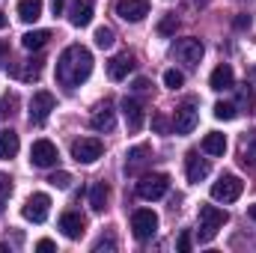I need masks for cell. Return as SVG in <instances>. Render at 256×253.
I'll return each mask as SVG.
<instances>
[{"label": "cell", "instance_id": "cell-1", "mask_svg": "<svg viewBox=\"0 0 256 253\" xmlns=\"http://www.w3.org/2000/svg\"><path fill=\"white\" fill-rule=\"evenodd\" d=\"M90 74H92V54H90V48L68 45L63 54H60V60H57V80L63 86H68V90H74Z\"/></svg>", "mask_w": 256, "mask_h": 253}, {"label": "cell", "instance_id": "cell-2", "mask_svg": "<svg viewBox=\"0 0 256 253\" xmlns=\"http://www.w3.org/2000/svg\"><path fill=\"white\" fill-rule=\"evenodd\" d=\"M230 220V214L218 206H200V242H212L218 236V230Z\"/></svg>", "mask_w": 256, "mask_h": 253}, {"label": "cell", "instance_id": "cell-3", "mask_svg": "<svg viewBox=\"0 0 256 253\" xmlns=\"http://www.w3.org/2000/svg\"><path fill=\"white\" fill-rule=\"evenodd\" d=\"M242 190H244V182H242L236 173H224V176L212 185V200H218V202H236V200L242 196Z\"/></svg>", "mask_w": 256, "mask_h": 253}, {"label": "cell", "instance_id": "cell-4", "mask_svg": "<svg viewBox=\"0 0 256 253\" xmlns=\"http://www.w3.org/2000/svg\"><path fill=\"white\" fill-rule=\"evenodd\" d=\"M102 152H104V143L98 137H80V140L72 143V158L78 164H92V161L102 158Z\"/></svg>", "mask_w": 256, "mask_h": 253}, {"label": "cell", "instance_id": "cell-5", "mask_svg": "<svg viewBox=\"0 0 256 253\" xmlns=\"http://www.w3.org/2000/svg\"><path fill=\"white\" fill-rule=\"evenodd\" d=\"M170 188V176L167 173H152V176H143L137 182V196L140 200H161Z\"/></svg>", "mask_w": 256, "mask_h": 253}, {"label": "cell", "instance_id": "cell-6", "mask_svg": "<svg viewBox=\"0 0 256 253\" xmlns=\"http://www.w3.org/2000/svg\"><path fill=\"white\" fill-rule=\"evenodd\" d=\"M131 230H134V238H140V242L152 238L155 230H158V214L152 208H137L131 214Z\"/></svg>", "mask_w": 256, "mask_h": 253}, {"label": "cell", "instance_id": "cell-7", "mask_svg": "<svg viewBox=\"0 0 256 253\" xmlns=\"http://www.w3.org/2000/svg\"><path fill=\"white\" fill-rule=\"evenodd\" d=\"M173 54H176L179 63H185L188 68H194V66H200V60H202V42L194 39V36H188V39H176Z\"/></svg>", "mask_w": 256, "mask_h": 253}, {"label": "cell", "instance_id": "cell-8", "mask_svg": "<svg viewBox=\"0 0 256 253\" xmlns=\"http://www.w3.org/2000/svg\"><path fill=\"white\" fill-rule=\"evenodd\" d=\"M54 108H57V98H54L48 90L33 92V98H30V122L42 126V122L51 116V110H54Z\"/></svg>", "mask_w": 256, "mask_h": 253}, {"label": "cell", "instance_id": "cell-9", "mask_svg": "<svg viewBox=\"0 0 256 253\" xmlns=\"http://www.w3.org/2000/svg\"><path fill=\"white\" fill-rule=\"evenodd\" d=\"M57 158H60V152H57V146L51 143V140H36L33 146H30V164L33 167H54L57 164Z\"/></svg>", "mask_w": 256, "mask_h": 253}, {"label": "cell", "instance_id": "cell-10", "mask_svg": "<svg viewBox=\"0 0 256 253\" xmlns=\"http://www.w3.org/2000/svg\"><path fill=\"white\" fill-rule=\"evenodd\" d=\"M48 212H51V196H48V194H33V196H27V202L21 206V214H24L27 220H33V224H42V220L48 218Z\"/></svg>", "mask_w": 256, "mask_h": 253}, {"label": "cell", "instance_id": "cell-11", "mask_svg": "<svg viewBox=\"0 0 256 253\" xmlns=\"http://www.w3.org/2000/svg\"><path fill=\"white\" fill-rule=\"evenodd\" d=\"M114 9H116V15H120L122 21L137 24V21H143V18L149 15V0H116Z\"/></svg>", "mask_w": 256, "mask_h": 253}, {"label": "cell", "instance_id": "cell-12", "mask_svg": "<svg viewBox=\"0 0 256 253\" xmlns=\"http://www.w3.org/2000/svg\"><path fill=\"white\" fill-rule=\"evenodd\" d=\"M196 108H194V102H185L182 108H176V116H173V131L176 134H191L194 128H196Z\"/></svg>", "mask_w": 256, "mask_h": 253}, {"label": "cell", "instance_id": "cell-13", "mask_svg": "<svg viewBox=\"0 0 256 253\" xmlns=\"http://www.w3.org/2000/svg\"><path fill=\"white\" fill-rule=\"evenodd\" d=\"M134 66H137L134 54H131V51H122V54H116V57L108 63V74H110L114 80H126L128 74L134 72Z\"/></svg>", "mask_w": 256, "mask_h": 253}, {"label": "cell", "instance_id": "cell-14", "mask_svg": "<svg viewBox=\"0 0 256 253\" xmlns=\"http://www.w3.org/2000/svg\"><path fill=\"white\" fill-rule=\"evenodd\" d=\"M60 230H63L66 238H80L84 236V230H86V220H84V214L80 212H63L60 214Z\"/></svg>", "mask_w": 256, "mask_h": 253}, {"label": "cell", "instance_id": "cell-15", "mask_svg": "<svg viewBox=\"0 0 256 253\" xmlns=\"http://www.w3.org/2000/svg\"><path fill=\"white\" fill-rule=\"evenodd\" d=\"M185 167H188V182H191V185H200V182L212 173V164H208L206 158H200L196 152H188Z\"/></svg>", "mask_w": 256, "mask_h": 253}, {"label": "cell", "instance_id": "cell-16", "mask_svg": "<svg viewBox=\"0 0 256 253\" xmlns=\"http://www.w3.org/2000/svg\"><path fill=\"white\" fill-rule=\"evenodd\" d=\"M208 86H212V90H218V92L232 90V86H236V72H232V66H230V63L218 66V68L212 72V78H208Z\"/></svg>", "mask_w": 256, "mask_h": 253}, {"label": "cell", "instance_id": "cell-17", "mask_svg": "<svg viewBox=\"0 0 256 253\" xmlns=\"http://www.w3.org/2000/svg\"><path fill=\"white\" fill-rule=\"evenodd\" d=\"M146 164H149V146H146V143L128 149V155H126V173L128 176H137Z\"/></svg>", "mask_w": 256, "mask_h": 253}, {"label": "cell", "instance_id": "cell-18", "mask_svg": "<svg viewBox=\"0 0 256 253\" xmlns=\"http://www.w3.org/2000/svg\"><path fill=\"white\" fill-rule=\"evenodd\" d=\"M122 116H126L128 131H140L143 128V104L137 98H122Z\"/></svg>", "mask_w": 256, "mask_h": 253}, {"label": "cell", "instance_id": "cell-19", "mask_svg": "<svg viewBox=\"0 0 256 253\" xmlns=\"http://www.w3.org/2000/svg\"><path fill=\"white\" fill-rule=\"evenodd\" d=\"M68 21L74 27H86L92 21V0H74L68 9Z\"/></svg>", "mask_w": 256, "mask_h": 253}, {"label": "cell", "instance_id": "cell-20", "mask_svg": "<svg viewBox=\"0 0 256 253\" xmlns=\"http://www.w3.org/2000/svg\"><path fill=\"white\" fill-rule=\"evenodd\" d=\"M238 161L244 167H256V131L242 134V140H238Z\"/></svg>", "mask_w": 256, "mask_h": 253}, {"label": "cell", "instance_id": "cell-21", "mask_svg": "<svg viewBox=\"0 0 256 253\" xmlns=\"http://www.w3.org/2000/svg\"><path fill=\"white\" fill-rule=\"evenodd\" d=\"M236 108L244 110V114H256V92H254V84H238L236 86Z\"/></svg>", "mask_w": 256, "mask_h": 253}, {"label": "cell", "instance_id": "cell-22", "mask_svg": "<svg viewBox=\"0 0 256 253\" xmlns=\"http://www.w3.org/2000/svg\"><path fill=\"white\" fill-rule=\"evenodd\" d=\"M12 74H15L18 80H39V74H42V60L33 57V60H24V63L12 66Z\"/></svg>", "mask_w": 256, "mask_h": 253}, {"label": "cell", "instance_id": "cell-23", "mask_svg": "<svg viewBox=\"0 0 256 253\" xmlns=\"http://www.w3.org/2000/svg\"><path fill=\"white\" fill-rule=\"evenodd\" d=\"M18 146H21L18 134H15V131H9V128H3V131H0V161L15 158V155H18Z\"/></svg>", "mask_w": 256, "mask_h": 253}, {"label": "cell", "instance_id": "cell-24", "mask_svg": "<svg viewBox=\"0 0 256 253\" xmlns=\"http://www.w3.org/2000/svg\"><path fill=\"white\" fill-rule=\"evenodd\" d=\"M42 6H45L42 0H18V18L24 24H33L42 18Z\"/></svg>", "mask_w": 256, "mask_h": 253}, {"label": "cell", "instance_id": "cell-25", "mask_svg": "<svg viewBox=\"0 0 256 253\" xmlns=\"http://www.w3.org/2000/svg\"><path fill=\"white\" fill-rule=\"evenodd\" d=\"M90 126L96 128V131H114V126H116V116H114L110 104H102V108H98V110L92 114Z\"/></svg>", "mask_w": 256, "mask_h": 253}, {"label": "cell", "instance_id": "cell-26", "mask_svg": "<svg viewBox=\"0 0 256 253\" xmlns=\"http://www.w3.org/2000/svg\"><path fill=\"white\" fill-rule=\"evenodd\" d=\"M108 196H110L108 182H96V185L90 188V208H92V212H104V208H108Z\"/></svg>", "mask_w": 256, "mask_h": 253}, {"label": "cell", "instance_id": "cell-27", "mask_svg": "<svg viewBox=\"0 0 256 253\" xmlns=\"http://www.w3.org/2000/svg\"><path fill=\"white\" fill-rule=\"evenodd\" d=\"M202 152H206V155H224V152H226V137H224L220 131H208V134L202 137Z\"/></svg>", "mask_w": 256, "mask_h": 253}, {"label": "cell", "instance_id": "cell-28", "mask_svg": "<svg viewBox=\"0 0 256 253\" xmlns=\"http://www.w3.org/2000/svg\"><path fill=\"white\" fill-rule=\"evenodd\" d=\"M48 39H51V30H30V33L21 36V45H24L27 51H39V48L48 45Z\"/></svg>", "mask_w": 256, "mask_h": 253}, {"label": "cell", "instance_id": "cell-29", "mask_svg": "<svg viewBox=\"0 0 256 253\" xmlns=\"http://www.w3.org/2000/svg\"><path fill=\"white\" fill-rule=\"evenodd\" d=\"M15 108H18V96L15 92H3L0 96V120H9L15 114Z\"/></svg>", "mask_w": 256, "mask_h": 253}, {"label": "cell", "instance_id": "cell-30", "mask_svg": "<svg viewBox=\"0 0 256 253\" xmlns=\"http://www.w3.org/2000/svg\"><path fill=\"white\" fill-rule=\"evenodd\" d=\"M214 116H218V120H224V122H230V120H236V116H238V108H236V104H230V102H218V104H214Z\"/></svg>", "mask_w": 256, "mask_h": 253}, {"label": "cell", "instance_id": "cell-31", "mask_svg": "<svg viewBox=\"0 0 256 253\" xmlns=\"http://www.w3.org/2000/svg\"><path fill=\"white\" fill-rule=\"evenodd\" d=\"M114 42H116V33H114L110 27H98V30H96V45H98V48H110Z\"/></svg>", "mask_w": 256, "mask_h": 253}, {"label": "cell", "instance_id": "cell-32", "mask_svg": "<svg viewBox=\"0 0 256 253\" xmlns=\"http://www.w3.org/2000/svg\"><path fill=\"white\" fill-rule=\"evenodd\" d=\"M164 84H167L170 90H179V86L185 84V74L176 72V68H167V72H164Z\"/></svg>", "mask_w": 256, "mask_h": 253}, {"label": "cell", "instance_id": "cell-33", "mask_svg": "<svg viewBox=\"0 0 256 253\" xmlns=\"http://www.w3.org/2000/svg\"><path fill=\"white\" fill-rule=\"evenodd\" d=\"M176 24H179L176 15H164L161 24H158V33H161V36H173V33H176Z\"/></svg>", "mask_w": 256, "mask_h": 253}, {"label": "cell", "instance_id": "cell-34", "mask_svg": "<svg viewBox=\"0 0 256 253\" xmlns=\"http://www.w3.org/2000/svg\"><path fill=\"white\" fill-rule=\"evenodd\" d=\"M9 194H12V176L0 173V212H3V202L9 200Z\"/></svg>", "mask_w": 256, "mask_h": 253}, {"label": "cell", "instance_id": "cell-35", "mask_svg": "<svg viewBox=\"0 0 256 253\" xmlns=\"http://www.w3.org/2000/svg\"><path fill=\"white\" fill-rule=\"evenodd\" d=\"M48 182H51V185H54V188L66 190V188H68V185H72V176H68V173H66V170H60V173H54V176H51V179H48Z\"/></svg>", "mask_w": 256, "mask_h": 253}, {"label": "cell", "instance_id": "cell-36", "mask_svg": "<svg viewBox=\"0 0 256 253\" xmlns=\"http://www.w3.org/2000/svg\"><path fill=\"white\" fill-rule=\"evenodd\" d=\"M179 250H182V253L191 250V232H188V230H185V232L179 236Z\"/></svg>", "mask_w": 256, "mask_h": 253}, {"label": "cell", "instance_id": "cell-37", "mask_svg": "<svg viewBox=\"0 0 256 253\" xmlns=\"http://www.w3.org/2000/svg\"><path fill=\"white\" fill-rule=\"evenodd\" d=\"M54 248H57V244H54L51 238H39V242H36V250H42V253H51Z\"/></svg>", "mask_w": 256, "mask_h": 253}, {"label": "cell", "instance_id": "cell-38", "mask_svg": "<svg viewBox=\"0 0 256 253\" xmlns=\"http://www.w3.org/2000/svg\"><path fill=\"white\" fill-rule=\"evenodd\" d=\"M6 63H9V42L0 39V66H6Z\"/></svg>", "mask_w": 256, "mask_h": 253}, {"label": "cell", "instance_id": "cell-39", "mask_svg": "<svg viewBox=\"0 0 256 253\" xmlns=\"http://www.w3.org/2000/svg\"><path fill=\"white\" fill-rule=\"evenodd\" d=\"M250 27V15H238L236 18V30H248Z\"/></svg>", "mask_w": 256, "mask_h": 253}, {"label": "cell", "instance_id": "cell-40", "mask_svg": "<svg viewBox=\"0 0 256 253\" xmlns=\"http://www.w3.org/2000/svg\"><path fill=\"white\" fill-rule=\"evenodd\" d=\"M134 90H137V92H146V90H149V80H146V78H137V80H134Z\"/></svg>", "mask_w": 256, "mask_h": 253}, {"label": "cell", "instance_id": "cell-41", "mask_svg": "<svg viewBox=\"0 0 256 253\" xmlns=\"http://www.w3.org/2000/svg\"><path fill=\"white\" fill-rule=\"evenodd\" d=\"M63 6H66V0H51V12H54V15H60Z\"/></svg>", "mask_w": 256, "mask_h": 253}, {"label": "cell", "instance_id": "cell-42", "mask_svg": "<svg viewBox=\"0 0 256 253\" xmlns=\"http://www.w3.org/2000/svg\"><path fill=\"white\" fill-rule=\"evenodd\" d=\"M152 126L158 128V131H167V120H164V116H155V120H152Z\"/></svg>", "mask_w": 256, "mask_h": 253}, {"label": "cell", "instance_id": "cell-43", "mask_svg": "<svg viewBox=\"0 0 256 253\" xmlns=\"http://www.w3.org/2000/svg\"><path fill=\"white\" fill-rule=\"evenodd\" d=\"M104 248H108V250H110V248H114V242H110V238H108V242H104V238H102V242H98V244H96V250H104Z\"/></svg>", "mask_w": 256, "mask_h": 253}, {"label": "cell", "instance_id": "cell-44", "mask_svg": "<svg viewBox=\"0 0 256 253\" xmlns=\"http://www.w3.org/2000/svg\"><path fill=\"white\" fill-rule=\"evenodd\" d=\"M248 214H250V218H254V220H256V202H254V206H250V208H248Z\"/></svg>", "mask_w": 256, "mask_h": 253}, {"label": "cell", "instance_id": "cell-45", "mask_svg": "<svg viewBox=\"0 0 256 253\" xmlns=\"http://www.w3.org/2000/svg\"><path fill=\"white\" fill-rule=\"evenodd\" d=\"M3 27H6V15L0 12V30H3Z\"/></svg>", "mask_w": 256, "mask_h": 253}, {"label": "cell", "instance_id": "cell-46", "mask_svg": "<svg viewBox=\"0 0 256 253\" xmlns=\"http://www.w3.org/2000/svg\"><path fill=\"white\" fill-rule=\"evenodd\" d=\"M194 3H196V6H206V3H208V0H194Z\"/></svg>", "mask_w": 256, "mask_h": 253}]
</instances>
